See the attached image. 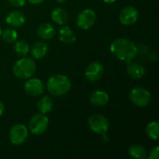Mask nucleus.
I'll return each instance as SVG.
<instances>
[{"mask_svg": "<svg viewBox=\"0 0 159 159\" xmlns=\"http://www.w3.org/2000/svg\"><path fill=\"white\" fill-rule=\"evenodd\" d=\"M111 53L119 61L129 62L138 55V48L134 42L128 38H116L110 45Z\"/></svg>", "mask_w": 159, "mask_h": 159, "instance_id": "f257e3e1", "label": "nucleus"}, {"mask_svg": "<svg viewBox=\"0 0 159 159\" xmlns=\"http://www.w3.org/2000/svg\"><path fill=\"white\" fill-rule=\"evenodd\" d=\"M46 86L48 91L51 95L55 97H61L70 91L72 83L67 75L62 74H56L48 79Z\"/></svg>", "mask_w": 159, "mask_h": 159, "instance_id": "f03ea898", "label": "nucleus"}, {"mask_svg": "<svg viewBox=\"0 0 159 159\" xmlns=\"http://www.w3.org/2000/svg\"><path fill=\"white\" fill-rule=\"evenodd\" d=\"M35 71L36 64L34 61L26 56L18 60L12 67L13 75L19 79H28L34 75Z\"/></svg>", "mask_w": 159, "mask_h": 159, "instance_id": "7ed1b4c3", "label": "nucleus"}, {"mask_svg": "<svg viewBox=\"0 0 159 159\" xmlns=\"http://www.w3.org/2000/svg\"><path fill=\"white\" fill-rule=\"evenodd\" d=\"M88 124L93 132L102 135L104 139L106 138V133L110 128V123L107 117L101 114H94L89 117Z\"/></svg>", "mask_w": 159, "mask_h": 159, "instance_id": "20e7f679", "label": "nucleus"}, {"mask_svg": "<svg viewBox=\"0 0 159 159\" xmlns=\"http://www.w3.org/2000/svg\"><path fill=\"white\" fill-rule=\"evenodd\" d=\"M49 119L45 114H36L29 121V130L34 135L43 134L48 128Z\"/></svg>", "mask_w": 159, "mask_h": 159, "instance_id": "39448f33", "label": "nucleus"}, {"mask_svg": "<svg viewBox=\"0 0 159 159\" xmlns=\"http://www.w3.org/2000/svg\"><path fill=\"white\" fill-rule=\"evenodd\" d=\"M129 99L137 107H145L151 102V93L143 87H136L130 90Z\"/></svg>", "mask_w": 159, "mask_h": 159, "instance_id": "423d86ee", "label": "nucleus"}, {"mask_svg": "<svg viewBox=\"0 0 159 159\" xmlns=\"http://www.w3.org/2000/svg\"><path fill=\"white\" fill-rule=\"evenodd\" d=\"M29 136V130L26 126L22 124H16L14 125L9 132H8V139L13 145H20L24 143Z\"/></svg>", "mask_w": 159, "mask_h": 159, "instance_id": "0eeeda50", "label": "nucleus"}, {"mask_svg": "<svg viewBox=\"0 0 159 159\" xmlns=\"http://www.w3.org/2000/svg\"><path fill=\"white\" fill-rule=\"evenodd\" d=\"M97 15L91 8H85L81 10L76 18V24L82 30H88L91 28L96 22Z\"/></svg>", "mask_w": 159, "mask_h": 159, "instance_id": "6e6552de", "label": "nucleus"}, {"mask_svg": "<svg viewBox=\"0 0 159 159\" xmlns=\"http://www.w3.org/2000/svg\"><path fill=\"white\" fill-rule=\"evenodd\" d=\"M119 21L122 25L130 26L137 22L139 19V11L133 6L125 7L119 13Z\"/></svg>", "mask_w": 159, "mask_h": 159, "instance_id": "1a4fd4ad", "label": "nucleus"}, {"mask_svg": "<svg viewBox=\"0 0 159 159\" xmlns=\"http://www.w3.org/2000/svg\"><path fill=\"white\" fill-rule=\"evenodd\" d=\"M24 90L28 95L32 97H38L44 93L45 85L40 79L33 78L32 76L26 79V82L24 83Z\"/></svg>", "mask_w": 159, "mask_h": 159, "instance_id": "9d476101", "label": "nucleus"}, {"mask_svg": "<svg viewBox=\"0 0 159 159\" xmlns=\"http://www.w3.org/2000/svg\"><path fill=\"white\" fill-rule=\"evenodd\" d=\"M103 74H104V67L99 61L90 62L85 70L86 77L91 82H96L100 80L102 77Z\"/></svg>", "mask_w": 159, "mask_h": 159, "instance_id": "9b49d317", "label": "nucleus"}, {"mask_svg": "<svg viewBox=\"0 0 159 159\" xmlns=\"http://www.w3.org/2000/svg\"><path fill=\"white\" fill-rule=\"evenodd\" d=\"M26 21L25 15L19 10H12L10 11L6 17V22L14 28L21 27Z\"/></svg>", "mask_w": 159, "mask_h": 159, "instance_id": "f8f14e48", "label": "nucleus"}, {"mask_svg": "<svg viewBox=\"0 0 159 159\" xmlns=\"http://www.w3.org/2000/svg\"><path fill=\"white\" fill-rule=\"evenodd\" d=\"M89 102L94 106H104L109 102V95L106 91L102 89L94 90L89 97Z\"/></svg>", "mask_w": 159, "mask_h": 159, "instance_id": "ddd939ff", "label": "nucleus"}, {"mask_svg": "<svg viewBox=\"0 0 159 159\" xmlns=\"http://www.w3.org/2000/svg\"><path fill=\"white\" fill-rule=\"evenodd\" d=\"M30 52L34 59H42L48 52V45L45 41H36L30 47Z\"/></svg>", "mask_w": 159, "mask_h": 159, "instance_id": "4468645a", "label": "nucleus"}, {"mask_svg": "<svg viewBox=\"0 0 159 159\" xmlns=\"http://www.w3.org/2000/svg\"><path fill=\"white\" fill-rule=\"evenodd\" d=\"M56 29L50 23H42L37 27L36 34L42 40H50L55 36Z\"/></svg>", "mask_w": 159, "mask_h": 159, "instance_id": "2eb2a0df", "label": "nucleus"}, {"mask_svg": "<svg viewBox=\"0 0 159 159\" xmlns=\"http://www.w3.org/2000/svg\"><path fill=\"white\" fill-rule=\"evenodd\" d=\"M51 20L58 25H64L68 21V13L62 7H56L51 11Z\"/></svg>", "mask_w": 159, "mask_h": 159, "instance_id": "dca6fc26", "label": "nucleus"}, {"mask_svg": "<svg viewBox=\"0 0 159 159\" xmlns=\"http://www.w3.org/2000/svg\"><path fill=\"white\" fill-rule=\"evenodd\" d=\"M129 63L128 67H127V73L129 74V75L130 77H132L133 79H140L142 78L144 75H145V69L144 67L137 62H131Z\"/></svg>", "mask_w": 159, "mask_h": 159, "instance_id": "f3484780", "label": "nucleus"}, {"mask_svg": "<svg viewBox=\"0 0 159 159\" xmlns=\"http://www.w3.org/2000/svg\"><path fill=\"white\" fill-rule=\"evenodd\" d=\"M59 39H60V41H61L63 43L72 44V43L75 42L76 36H75L74 31L70 27L63 26L59 31Z\"/></svg>", "mask_w": 159, "mask_h": 159, "instance_id": "a211bd4d", "label": "nucleus"}, {"mask_svg": "<svg viewBox=\"0 0 159 159\" xmlns=\"http://www.w3.org/2000/svg\"><path fill=\"white\" fill-rule=\"evenodd\" d=\"M53 104H54V102H53L52 98L50 96L46 95V96L42 97L38 101V102H37V109H38L39 113L47 115V114H48L52 110Z\"/></svg>", "mask_w": 159, "mask_h": 159, "instance_id": "6ab92c4d", "label": "nucleus"}, {"mask_svg": "<svg viewBox=\"0 0 159 159\" xmlns=\"http://www.w3.org/2000/svg\"><path fill=\"white\" fill-rule=\"evenodd\" d=\"M129 155L134 159H145L147 157V151L141 144H132L129 148Z\"/></svg>", "mask_w": 159, "mask_h": 159, "instance_id": "aec40b11", "label": "nucleus"}, {"mask_svg": "<svg viewBox=\"0 0 159 159\" xmlns=\"http://www.w3.org/2000/svg\"><path fill=\"white\" fill-rule=\"evenodd\" d=\"M14 45V51L20 57H25L30 52V46L24 40H16Z\"/></svg>", "mask_w": 159, "mask_h": 159, "instance_id": "412c9836", "label": "nucleus"}, {"mask_svg": "<svg viewBox=\"0 0 159 159\" xmlns=\"http://www.w3.org/2000/svg\"><path fill=\"white\" fill-rule=\"evenodd\" d=\"M145 133L149 139L153 141H157L159 139V124L157 121L150 122L145 129Z\"/></svg>", "mask_w": 159, "mask_h": 159, "instance_id": "4be33fe9", "label": "nucleus"}, {"mask_svg": "<svg viewBox=\"0 0 159 159\" xmlns=\"http://www.w3.org/2000/svg\"><path fill=\"white\" fill-rule=\"evenodd\" d=\"M1 37L6 43H14L18 39V33L15 29L7 28L2 31Z\"/></svg>", "mask_w": 159, "mask_h": 159, "instance_id": "5701e85b", "label": "nucleus"}, {"mask_svg": "<svg viewBox=\"0 0 159 159\" xmlns=\"http://www.w3.org/2000/svg\"><path fill=\"white\" fill-rule=\"evenodd\" d=\"M159 157V147L158 146H155L153 149H151V151L149 152V154H147V157L148 159H157Z\"/></svg>", "mask_w": 159, "mask_h": 159, "instance_id": "b1692460", "label": "nucleus"}, {"mask_svg": "<svg viewBox=\"0 0 159 159\" xmlns=\"http://www.w3.org/2000/svg\"><path fill=\"white\" fill-rule=\"evenodd\" d=\"M8 3L16 7H21L26 4V0H7Z\"/></svg>", "mask_w": 159, "mask_h": 159, "instance_id": "393cba45", "label": "nucleus"}, {"mask_svg": "<svg viewBox=\"0 0 159 159\" xmlns=\"http://www.w3.org/2000/svg\"><path fill=\"white\" fill-rule=\"evenodd\" d=\"M27 1L32 5H40V4L44 3L45 0H27Z\"/></svg>", "mask_w": 159, "mask_h": 159, "instance_id": "a878e982", "label": "nucleus"}, {"mask_svg": "<svg viewBox=\"0 0 159 159\" xmlns=\"http://www.w3.org/2000/svg\"><path fill=\"white\" fill-rule=\"evenodd\" d=\"M4 112H5V105H4L3 102H1V101H0V116H3Z\"/></svg>", "mask_w": 159, "mask_h": 159, "instance_id": "bb28decb", "label": "nucleus"}, {"mask_svg": "<svg viewBox=\"0 0 159 159\" xmlns=\"http://www.w3.org/2000/svg\"><path fill=\"white\" fill-rule=\"evenodd\" d=\"M104 1V3H106V4H113V3H115L116 0H103Z\"/></svg>", "mask_w": 159, "mask_h": 159, "instance_id": "cd10ccee", "label": "nucleus"}, {"mask_svg": "<svg viewBox=\"0 0 159 159\" xmlns=\"http://www.w3.org/2000/svg\"><path fill=\"white\" fill-rule=\"evenodd\" d=\"M56 2H58V3H61V4H62V3H65L67 0H55Z\"/></svg>", "mask_w": 159, "mask_h": 159, "instance_id": "c85d7f7f", "label": "nucleus"}, {"mask_svg": "<svg viewBox=\"0 0 159 159\" xmlns=\"http://www.w3.org/2000/svg\"><path fill=\"white\" fill-rule=\"evenodd\" d=\"M1 33H2V28H1V26H0V37H1Z\"/></svg>", "mask_w": 159, "mask_h": 159, "instance_id": "c756f323", "label": "nucleus"}]
</instances>
